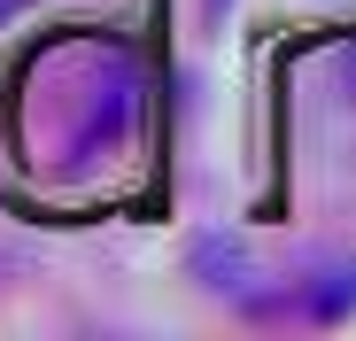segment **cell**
Returning a JSON list of instances; mask_svg holds the SVG:
<instances>
[{
    "label": "cell",
    "instance_id": "6da1fadb",
    "mask_svg": "<svg viewBox=\"0 0 356 341\" xmlns=\"http://www.w3.org/2000/svg\"><path fill=\"white\" fill-rule=\"evenodd\" d=\"M31 109H47L54 132H47V163H93L108 148H124L132 117H140V70H132V54L124 47H108V39H78V47H54L47 54V70H39V93Z\"/></svg>",
    "mask_w": 356,
    "mask_h": 341
},
{
    "label": "cell",
    "instance_id": "7a4b0ae2",
    "mask_svg": "<svg viewBox=\"0 0 356 341\" xmlns=\"http://www.w3.org/2000/svg\"><path fill=\"white\" fill-rule=\"evenodd\" d=\"M24 8H39V0H0V24H16Z\"/></svg>",
    "mask_w": 356,
    "mask_h": 341
}]
</instances>
